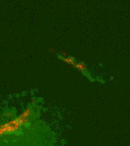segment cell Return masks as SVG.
<instances>
[{
	"label": "cell",
	"instance_id": "cell-1",
	"mask_svg": "<svg viewBox=\"0 0 130 146\" xmlns=\"http://www.w3.org/2000/svg\"><path fill=\"white\" fill-rule=\"evenodd\" d=\"M74 68L76 69H78L79 70L82 72H87V69H86V65H85L84 63L80 62H76Z\"/></svg>",
	"mask_w": 130,
	"mask_h": 146
}]
</instances>
